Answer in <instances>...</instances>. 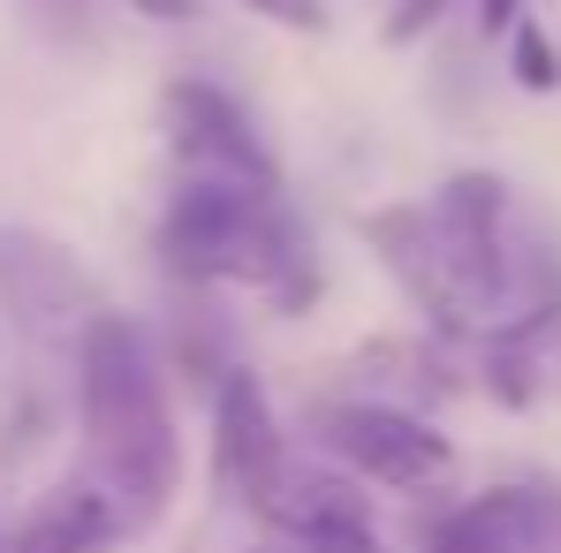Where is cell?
I'll list each match as a JSON object with an SVG mask.
<instances>
[{
	"instance_id": "2e32d148",
	"label": "cell",
	"mask_w": 561,
	"mask_h": 553,
	"mask_svg": "<svg viewBox=\"0 0 561 553\" xmlns=\"http://www.w3.org/2000/svg\"><path fill=\"white\" fill-rule=\"evenodd\" d=\"M274 553H296V546H274Z\"/></svg>"
},
{
	"instance_id": "ba28073f",
	"label": "cell",
	"mask_w": 561,
	"mask_h": 553,
	"mask_svg": "<svg viewBox=\"0 0 561 553\" xmlns=\"http://www.w3.org/2000/svg\"><path fill=\"white\" fill-rule=\"evenodd\" d=\"M288 462V440L274 425V402L259 387V371L228 365L213 379V485L236 500V508H259L266 485Z\"/></svg>"
},
{
	"instance_id": "9a60e30c",
	"label": "cell",
	"mask_w": 561,
	"mask_h": 553,
	"mask_svg": "<svg viewBox=\"0 0 561 553\" xmlns=\"http://www.w3.org/2000/svg\"><path fill=\"white\" fill-rule=\"evenodd\" d=\"M516 15H524V0H478V23H485V31H508Z\"/></svg>"
},
{
	"instance_id": "30bf717a",
	"label": "cell",
	"mask_w": 561,
	"mask_h": 553,
	"mask_svg": "<svg viewBox=\"0 0 561 553\" xmlns=\"http://www.w3.org/2000/svg\"><path fill=\"white\" fill-rule=\"evenodd\" d=\"M114 539H122V523H114L106 493H99L92 477H61L54 493H38L23 508L8 553H106Z\"/></svg>"
},
{
	"instance_id": "8992f818",
	"label": "cell",
	"mask_w": 561,
	"mask_h": 553,
	"mask_svg": "<svg viewBox=\"0 0 561 553\" xmlns=\"http://www.w3.org/2000/svg\"><path fill=\"white\" fill-rule=\"evenodd\" d=\"M160 129L183 175H213V183H243V189H280V160L266 152L259 122L243 114V99L205 84V77H175L160 92Z\"/></svg>"
},
{
	"instance_id": "5bb4252c",
	"label": "cell",
	"mask_w": 561,
	"mask_h": 553,
	"mask_svg": "<svg viewBox=\"0 0 561 553\" xmlns=\"http://www.w3.org/2000/svg\"><path fill=\"white\" fill-rule=\"evenodd\" d=\"M137 15H152V23H190L197 15V0H129Z\"/></svg>"
},
{
	"instance_id": "8fae6325",
	"label": "cell",
	"mask_w": 561,
	"mask_h": 553,
	"mask_svg": "<svg viewBox=\"0 0 561 553\" xmlns=\"http://www.w3.org/2000/svg\"><path fill=\"white\" fill-rule=\"evenodd\" d=\"M508 77H516L524 92H561V54H554V38H547L531 15L508 23Z\"/></svg>"
},
{
	"instance_id": "9c48e42d",
	"label": "cell",
	"mask_w": 561,
	"mask_h": 553,
	"mask_svg": "<svg viewBox=\"0 0 561 553\" xmlns=\"http://www.w3.org/2000/svg\"><path fill=\"white\" fill-rule=\"evenodd\" d=\"M554 546H561L554 485H485L425 531V553H554Z\"/></svg>"
},
{
	"instance_id": "52a82bcc",
	"label": "cell",
	"mask_w": 561,
	"mask_h": 553,
	"mask_svg": "<svg viewBox=\"0 0 561 553\" xmlns=\"http://www.w3.org/2000/svg\"><path fill=\"white\" fill-rule=\"evenodd\" d=\"M251 516L296 553H379L373 500H365V485L350 470H311V462L288 456Z\"/></svg>"
},
{
	"instance_id": "3957f363",
	"label": "cell",
	"mask_w": 561,
	"mask_h": 553,
	"mask_svg": "<svg viewBox=\"0 0 561 553\" xmlns=\"http://www.w3.org/2000/svg\"><path fill=\"white\" fill-rule=\"evenodd\" d=\"M365 243H373V258L394 274V288L440 326V334H493V296L470 280V266L456 258V243H448V228L433 220V205L417 197V205H379L365 212Z\"/></svg>"
},
{
	"instance_id": "277c9868",
	"label": "cell",
	"mask_w": 561,
	"mask_h": 553,
	"mask_svg": "<svg viewBox=\"0 0 561 553\" xmlns=\"http://www.w3.org/2000/svg\"><path fill=\"white\" fill-rule=\"evenodd\" d=\"M311 433L357 485H387V493H433L456 470V448L433 417H417L402 402H373V394L365 402H319Z\"/></svg>"
},
{
	"instance_id": "7a4b0ae2",
	"label": "cell",
	"mask_w": 561,
	"mask_h": 553,
	"mask_svg": "<svg viewBox=\"0 0 561 553\" xmlns=\"http://www.w3.org/2000/svg\"><path fill=\"white\" fill-rule=\"evenodd\" d=\"M160 258L190 288H251L274 311H304L319 296V266L304 228L288 220L280 189H243L183 175V189L160 212Z\"/></svg>"
},
{
	"instance_id": "6da1fadb",
	"label": "cell",
	"mask_w": 561,
	"mask_h": 553,
	"mask_svg": "<svg viewBox=\"0 0 561 553\" xmlns=\"http://www.w3.org/2000/svg\"><path fill=\"white\" fill-rule=\"evenodd\" d=\"M77 425H84V477L106 493L122 539L152 531L183 493V433L168 410V365L122 311H99L77 334Z\"/></svg>"
},
{
	"instance_id": "5b68a950",
	"label": "cell",
	"mask_w": 561,
	"mask_h": 553,
	"mask_svg": "<svg viewBox=\"0 0 561 553\" xmlns=\"http://www.w3.org/2000/svg\"><path fill=\"white\" fill-rule=\"evenodd\" d=\"M0 311L23 342L77 349V334L106 311V288L69 243H54L38 228H0Z\"/></svg>"
},
{
	"instance_id": "7c38bea8",
	"label": "cell",
	"mask_w": 561,
	"mask_h": 553,
	"mask_svg": "<svg viewBox=\"0 0 561 553\" xmlns=\"http://www.w3.org/2000/svg\"><path fill=\"white\" fill-rule=\"evenodd\" d=\"M448 8H456V0H387L379 38H387V46H417V38H433V23H440Z\"/></svg>"
},
{
	"instance_id": "4fadbf2b",
	"label": "cell",
	"mask_w": 561,
	"mask_h": 553,
	"mask_svg": "<svg viewBox=\"0 0 561 553\" xmlns=\"http://www.w3.org/2000/svg\"><path fill=\"white\" fill-rule=\"evenodd\" d=\"M236 8L266 15V23H280V31H327V8H319V0H236Z\"/></svg>"
},
{
	"instance_id": "e0dca14e",
	"label": "cell",
	"mask_w": 561,
	"mask_h": 553,
	"mask_svg": "<svg viewBox=\"0 0 561 553\" xmlns=\"http://www.w3.org/2000/svg\"><path fill=\"white\" fill-rule=\"evenodd\" d=\"M0 553H8V539H0Z\"/></svg>"
}]
</instances>
